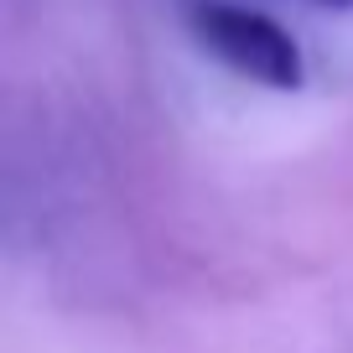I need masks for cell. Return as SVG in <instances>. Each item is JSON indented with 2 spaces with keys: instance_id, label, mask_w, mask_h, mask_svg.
<instances>
[{
  "instance_id": "obj_1",
  "label": "cell",
  "mask_w": 353,
  "mask_h": 353,
  "mask_svg": "<svg viewBox=\"0 0 353 353\" xmlns=\"http://www.w3.org/2000/svg\"><path fill=\"white\" fill-rule=\"evenodd\" d=\"M188 26L203 42V52H213L229 73L250 78V83L301 88V78H307L296 37L276 16L254 11V6H239V0H192Z\"/></svg>"
},
{
  "instance_id": "obj_2",
  "label": "cell",
  "mask_w": 353,
  "mask_h": 353,
  "mask_svg": "<svg viewBox=\"0 0 353 353\" xmlns=\"http://www.w3.org/2000/svg\"><path fill=\"white\" fill-rule=\"evenodd\" d=\"M307 6H322V11H353V0H307Z\"/></svg>"
}]
</instances>
